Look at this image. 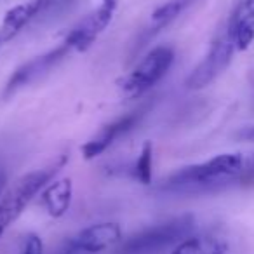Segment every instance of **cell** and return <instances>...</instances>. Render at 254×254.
<instances>
[{"label":"cell","mask_w":254,"mask_h":254,"mask_svg":"<svg viewBox=\"0 0 254 254\" xmlns=\"http://www.w3.org/2000/svg\"><path fill=\"white\" fill-rule=\"evenodd\" d=\"M235 46H233L232 39L228 33L223 30L214 40H212L211 47H209L207 54L204 60L191 70V73L187 78V87L188 89H204L209 84L216 80L223 71L228 68L232 63L233 53H235Z\"/></svg>","instance_id":"52a82bcc"},{"label":"cell","mask_w":254,"mask_h":254,"mask_svg":"<svg viewBox=\"0 0 254 254\" xmlns=\"http://www.w3.org/2000/svg\"><path fill=\"white\" fill-rule=\"evenodd\" d=\"M19 254H46V247H44V240L40 239L37 233H28L25 235L21 246V253Z\"/></svg>","instance_id":"2e32d148"},{"label":"cell","mask_w":254,"mask_h":254,"mask_svg":"<svg viewBox=\"0 0 254 254\" xmlns=\"http://www.w3.org/2000/svg\"><path fill=\"white\" fill-rule=\"evenodd\" d=\"M119 0H101V4L85 14L64 37V42L71 47L73 53L87 51L99 37L103 35L110 23L115 18Z\"/></svg>","instance_id":"8992f818"},{"label":"cell","mask_w":254,"mask_h":254,"mask_svg":"<svg viewBox=\"0 0 254 254\" xmlns=\"http://www.w3.org/2000/svg\"><path fill=\"white\" fill-rule=\"evenodd\" d=\"M71 53H73L71 47L63 40V42H61L58 47H54V49L47 51V53L40 54V56H35L30 61H26L25 64L16 68L14 73L9 77V80L5 82V87H4L2 96H4V98H9V96L16 94L19 89L26 87V85L33 84V82H37V80H40V78L46 77L47 73H51L61 61L66 60Z\"/></svg>","instance_id":"ba28073f"},{"label":"cell","mask_w":254,"mask_h":254,"mask_svg":"<svg viewBox=\"0 0 254 254\" xmlns=\"http://www.w3.org/2000/svg\"><path fill=\"white\" fill-rule=\"evenodd\" d=\"M4 183H5L4 176H0V195H2V191H4V190H5V188H4Z\"/></svg>","instance_id":"ac0fdd59"},{"label":"cell","mask_w":254,"mask_h":254,"mask_svg":"<svg viewBox=\"0 0 254 254\" xmlns=\"http://www.w3.org/2000/svg\"><path fill=\"white\" fill-rule=\"evenodd\" d=\"M169 254H232V240L226 233H191L169 251Z\"/></svg>","instance_id":"7c38bea8"},{"label":"cell","mask_w":254,"mask_h":254,"mask_svg":"<svg viewBox=\"0 0 254 254\" xmlns=\"http://www.w3.org/2000/svg\"><path fill=\"white\" fill-rule=\"evenodd\" d=\"M225 32L237 51H246L254 40V0H237Z\"/></svg>","instance_id":"8fae6325"},{"label":"cell","mask_w":254,"mask_h":254,"mask_svg":"<svg viewBox=\"0 0 254 254\" xmlns=\"http://www.w3.org/2000/svg\"><path fill=\"white\" fill-rule=\"evenodd\" d=\"M66 155L53 160L47 166L40 169L30 171L28 174L21 176L14 181L11 188L2 191L0 195V237L4 235L5 230L18 221L19 216L25 212V209L30 205V202L40 195V191L47 187L53 180H56V174L66 164Z\"/></svg>","instance_id":"7a4b0ae2"},{"label":"cell","mask_w":254,"mask_h":254,"mask_svg":"<svg viewBox=\"0 0 254 254\" xmlns=\"http://www.w3.org/2000/svg\"><path fill=\"white\" fill-rule=\"evenodd\" d=\"M56 0H26L5 12L4 19L0 23V39L7 44L14 40L28 25H32L40 14L47 11Z\"/></svg>","instance_id":"30bf717a"},{"label":"cell","mask_w":254,"mask_h":254,"mask_svg":"<svg viewBox=\"0 0 254 254\" xmlns=\"http://www.w3.org/2000/svg\"><path fill=\"white\" fill-rule=\"evenodd\" d=\"M176 60L171 46H157L150 49L120 82V91L127 98H141L150 92L167 73Z\"/></svg>","instance_id":"277c9868"},{"label":"cell","mask_w":254,"mask_h":254,"mask_svg":"<svg viewBox=\"0 0 254 254\" xmlns=\"http://www.w3.org/2000/svg\"><path fill=\"white\" fill-rule=\"evenodd\" d=\"M122 240L124 232L120 223L99 221L66 237L54 254H101L108 249H117Z\"/></svg>","instance_id":"5b68a950"},{"label":"cell","mask_w":254,"mask_h":254,"mask_svg":"<svg viewBox=\"0 0 254 254\" xmlns=\"http://www.w3.org/2000/svg\"><path fill=\"white\" fill-rule=\"evenodd\" d=\"M195 221L190 216L171 219V221L153 225L129 239H124L117 246V254H159L173 249L176 244L193 233Z\"/></svg>","instance_id":"3957f363"},{"label":"cell","mask_w":254,"mask_h":254,"mask_svg":"<svg viewBox=\"0 0 254 254\" xmlns=\"http://www.w3.org/2000/svg\"><path fill=\"white\" fill-rule=\"evenodd\" d=\"M152 173H153V148L150 143H146L143 146L141 153L138 155V159L134 160L132 166V176L134 180H138L143 185H150L152 181Z\"/></svg>","instance_id":"9a60e30c"},{"label":"cell","mask_w":254,"mask_h":254,"mask_svg":"<svg viewBox=\"0 0 254 254\" xmlns=\"http://www.w3.org/2000/svg\"><path fill=\"white\" fill-rule=\"evenodd\" d=\"M2 46H4V42H2V39H0V47H2Z\"/></svg>","instance_id":"d6986e66"},{"label":"cell","mask_w":254,"mask_h":254,"mask_svg":"<svg viewBox=\"0 0 254 254\" xmlns=\"http://www.w3.org/2000/svg\"><path fill=\"white\" fill-rule=\"evenodd\" d=\"M237 138L242 139V141H246V143H254V126L242 129V131L237 134Z\"/></svg>","instance_id":"e0dca14e"},{"label":"cell","mask_w":254,"mask_h":254,"mask_svg":"<svg viewBox=\"0 0 254 254\" xmlns=\"http://www.w3.org/2000/svg\"><path fill=\"white\" fill-rule=\"evenodd\" d=\"M139 120L138 112L126 113V115L119 117V119L112 120V122L105 124V126L96 132L94 136L87 139L84 143V146L80 148L84 159L92 160L96 157L103 155L108 148H112L122 136H126L127 132H131L134 129V126Z\"/></svg>","instance_id":"9c48e42d"},{"label":"cell","mask_w":254,"mask_h":254,"mask_svg":"<svg viewBox=\"0 0 254 254\" xmlns=\"http://www.w3.org/2000/svg\"><path fill=\"white\" fill-rule=\"evenodd\" d=\"M253 185L249 153H221L181 167L167 176L160 190L173 195H211Z\"/></svg>","instance_id":"6da1fadb"},{"label":"cell","mask_w":254,"mask_h":254,"mask_svg":"<svg viewBox=\"0 0 254 254\" xmlns=\"http://www.w3.org/2000/svg\"><path fill=\"white\" fill-rule=\"evenodd\" d=\"M183 7H185V0H171V2H166L164 5L157 7L152 12V16H150L146 33L148 35H155V33L162 32L166 26H169L183 12Z\"/></svg>","instance_id":"5bb4252c"},{"label":"cell","mask_w":254,"mask_h":254,"mask_svg":"<svg viewBox=\"0 0 254 254\" xmlns=\"http://www.w3.org/2000/svg\"><path fill=\"white\" fill-rule=\"evenodd\" d=\"M73 198V185L70 178L53 180L42 191H40V204L44 211L53 218H61L66 214Z\"/></svg>","instance_id":"4fadbf2b"}]
</instances>
